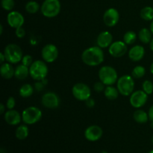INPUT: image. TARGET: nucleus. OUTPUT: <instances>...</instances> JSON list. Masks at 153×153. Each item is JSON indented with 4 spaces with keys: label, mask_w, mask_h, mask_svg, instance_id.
I'll list each match as a JSON object with an SVG mask.
<instances>
[{
    "label": "nucleus",
    "mask_w": 153,
    "mask_h": 153,
    "mask_svg": "<svg viewBox=\"0 0 153 153\" xmlns=\"http://www.w3.org/2000/svg\"><path fill=\"white\" fill-rule=\"evenodd\" d=\"M102 128L97 125L90 126L85 131V138L91 142H95L99 140L102 137Z\"/></svg>",
    "instance_id": "obj_14"
},
{
    "label": "nucleus",
    "mask_w": 153,
    "mask_h": 153,
    "mask_svg": "<svg viewBox=\"0 0 153 153\" xmlns=\"http://www.w3.org/2000/svg\"><path fill=\"white\" fill-rule=\"evenodd\" d=\"M94 91H97V92H102V91H104L105 89V85L103 82H102L101 81H100V82H97L94 84Z\"/></svg>",
    "instance_id": "obj_33"
},
{
    "label": "nucleus",
    "mask_w": 153,
    "mask_h": 153,
    "mask_svg": "<svg viewBox=\"0 0 153 153\" xmlns=\"http://www.w3.org/2000/svg\"><path fill=\"white\" fill-rule=\"evenodd\" d=\"M104 52L100 46H92L85 49L82 54V60L86 65L96 67L104 61Z\"/></svg>",
    "instance_id": "obj_1"
},
{
    "label": "nucleus",
    "mask_w": 153,
    "mask_h": 153,
    "mask_svg": "<svg viewBox=\"0 0 153 153\" xmlns=\"http://www.w3.org/2000/svg\"><path fill=\"white\" fill-rule=\"evenodd\" d=\"M73 97L79 101H86L91 97V90L86 84L76 83L72 88Z\"/></svg>",
    "instance_id": "obj_8"
},
{
    "label": "nucleus",
    "mask_w": 153,
    "mask_h": 153,
    "mask_svg": "<svg viewBox=\"0 0 153 153\" xmlns=\"http://www.w3.org/2000/svg\"><path fill=\"white\" fill-rule=\"evenodd\" d=\"M148 114H149V120L151 122H153V105L149 108V112H148Z\"/></svg>",
    "instance_id": "obj_37"
},
{
    "label": "nucleus",
    "mask_w": 153,
    "mask_h": 153,
    "mask_svg": "<svg viewBox=\"0 0 153 153\" xmlns=\"http://www.w3.org/2000/svg\"><path fill=\"white\" fill-rule=\"evenodd\" d=\"M138 39L143 43L147 44L151 42L152 39V33L151 32L150 29L146 28H143L140 30L138 33Z\"/></svg>",
    "instance_id": "obj_21"
},
{
    "label": "nucleus",
    "mask_w": 153,
    "mask_h": 153,
    "mask_svg": "<svg viewBox=\"0 0 153 153\" xmlns=\"http://www.w3.org/2000/svg\"><path fill=\"white\" fill-rule=\"evenodd\" d=\"M41 103L45 108L49 109H55L60 105V98L54 92H47L43 95Z\"/></svg>",
    "instance_id": "obj_10"
},
{
    "label": "nucleus",
    "mask_w": 153,
    "mask_h": 153,
    "mask_svg": "<svg viewBox=\"0 0 153 153\" xmlns=\"http://www.w3.org/2000/svg\"><path fill=\"white\" fill-rule=\"evenodd\" d=\"M148 153H153V149H152V150L149 151V152H148Z\"/></svg>",
    "instance_id": "obj_46"
},
{
    "label": "nucleus",
    "mask_w": 153,
    "mask_h": 153,
    "mask_svg": "<svg viewBox=\"0 0 153 153\" xmlns=\"http://www.w3.org/2000/svg\"><path fill=\"white\" fill-rule=\"evenodd\" d=\"M85 104H86L87 107L88 108H94V106H95V100H94L93 98H91V97H90L89 99H88V100L85 101Z\"/></svg>",
    "instance_id": "obj_36"
},
{
    "label": "nucleus",
    "mask_w": 153,
    "mask_h": 153,
    "mask_svg": "<svg viewBox=\"0 0 153 153\" xmlns=\"http://www.w3.org/2000/svg\"><path fill=\"white\" fill-rule=\"evenodd\" d=\"M105 97L108 100H115L118 98L120 92L117 88H114L112 85H109L105 88L104 91Z\"/></svg>",
    "instance_id": "obj_22"
},
{
    "label": "nucleus",
    "mask_w": 153,
    "mask_h": 153,
    "mask_svg": "<svg viewBox=\"0 0 153 153\" xmlns=\"http://www.w3.org/2000/svg\"><path fill=\"white\" fill-rule=\"evenodd\" d=\"M150 126H151V127H152V128H153V122H151Z\"/></svg>",
    "instance_id": "obj_45"
},
{
    "label": "nucleus",
    "mask_w": 153,
    "mask_h": 153,
    "mask_svg": "<svg viewBox=\"0 0 153 153\" xmlns=\"http://www.w3.org/2000/svg\"><path fill=\"white\" fill-rule=\"evenodd\" d=\"M61 8L59 0H44L40 7V10L45 17L53 18L59 14Z\"/></svg>",
    "instance_id": "obj_3"
},
{
    "label": "nucleus",
    "mask_w": 153,
    "mask_h": 153,
    "mask_svg": "<svg viewBox=\"0 0 153 153\" xmlns=\"http://www.w3.org/2000/svg\"><path fill=\"white\" fill-rule=\"evenodd\" d=\"M43 86H44V84L43 82H37L35 84V88L37 91H41V90H43Z\"/></svg>",
    "instance_id": "obj_38"
},
{
    "label": "nucleus",
    "mask_w": 153,
    "mask_h": 153,
    "mask_svg": "<svg viewBox=\"0 0 153 153\" xmlns=\"http://www.w3.org/2000/svg\"><path fill=\"white\" fill-rule=\"evenodd\" d=\"M117 88L120 94L128 97L133 93L134 88V79L129 75H124L118 79L117 82Z\"/></svg>",
    "instance_id": "obj_4"
},
{
    "label": "nucleus",
    "mask_w": 153,
    "mask_h": 153,
    "mask_svg": "<svg viewBox=\"0 0 153 153\" xmlns=\"http://www.w3.org/2000/svg\"><path fill=\"white\" fill-rule=\"evenodd\" d=\"M29 134V130H28V126L26 124H23V125H20L16 128V131H15V136L18 140H25L27 138Z\"/></svg>",
    "instance_id": "obj_24"
},
{
    "label": "nucleus",
    "mask_w": 153,
    "mask_h": 153,
    "mask_svg": "<svg viewBox=\"0 0 153 153\" xmlns=\"http://www.w3.org/2000/svg\"><path fill=\"white\" fill-rule=\"evenodd\" d=\"M127 44L124 41H114L108 47V52L114 58H120L127 52Z\"/></svg>",
    "instance_id": "obj_12"
},
{
    "label": "nucleus",
    "mask_w": 153,
    "mask_h": 153,
    "mask_svg": "<svg viewBox=\"0 0 153 153\" xmlns=\"http://www.w3.org/2000/svg\"><path fill=\"white\" fill-rule=\"evenodd\" d=\"M149 46H150L151 50H152V52H153V37H152V40H151V42H150V43H149Z\"/></svg>",
    "instance_id": "obj_42"
},
{
    "label": "nucleus",
    "mask_w": 153,
    "mask_h": 153,
    "mask_svg": "<svg viewBox=\"0 0 153 153\" xmlns=\"http://www.w3.org/2000/svg\"><path fill=\"white\" fill-rule=\"evenodd\" d=\"M19 95L23 98H28L31 97L34 93V88L30 84H24L19 88Z\"/></svg>",
    "instance_id": "obj_25"
},
{
    "label": "nucleus",
    "mask_w": 153,
    "mask_h": 153,
    "mask_svg": "<svg viewBox=\"0 0 153 153\" xmlns=\"http://www.w3.org/2000/svg\"><path fill=\"white\" fill-rule=\"evenodd\" d=\"M16 105V101H15V99L13 97H10L7 99V102H6V108H7L8 110H11L13 109V108Z\"/></svg>",
    "instance_id": "obj_34"
},
{
    "label": "nucleus",
    "mask_w": 153,
    "mask_h": 153,
    "mask_svg": "<svg viewBox=\"0 0 153 153\" xmlns=\"http://www.w3.org/2000/svg\"><path fill=\"white\" fill-rule=\"evenodd\" d=\"M101 153H108V152H106V151H102V152Z\"/></svg>",
    "instance_id": "obj_47"
},
{
    "label": "nucleus",
    "mask_w": 153,
    "mask_h": 153,
    "mask_svg": "<svg viewBox=\"0 0 153 153\" xmlns=\"http://www.w3.org/2000/svg\"><path fill=\"white\" fill-rule=\"evenodd\" d=\"M5 122L10 126H16L20 123L22 120V115L16 110H8L4 114Z\"/></svg>",
    "instance_id": "obj_17"
},
{
    "label": "nucleus",
    "mask_w": 153,
    "mask_h": 153,
    "mask_svg": "<svg viewBox=\"0 0 153 153\" xmlns=\"http://www.w3.org/2000/svg\"><path fill=\"white\" fill-rule=\"evenodd\" d=\"M1 7L4 10L7 11H11L14 7V0H1Z\"/></svg>",
    "instance_id": "obj_30"
},
{
    "label": "nucleus",
    "mask_w": 153,
    "mask_h": 153,
    "mask_svg": "<svg viewBox=\"0 0 153 153\" xmlns=\"http://www.w3.org/2000/svg\"><path fill=\"white\" fill-rule=\"evenodd\" d=\"M6 61L10 64H17L22 61L23 57L22 50L18 45L15 43H10L7 45L4 49Z\"/></svg>",
    "instance_id": "obj_5"
},
{
    "label": "nucleus",
    "mask_w": 153,
    "mask_h": 153,
    "mask_svg": "<svg viewBox=\"0 0 153 153\" xmlns=\"http://www.w3.org/2000/svg\"><path fill=\"white\" fill-rule=\"evenodd\" d=\"M58 49L55 45L49 43L44 46L42 49L41 51V56L42 58L44 61L47 63H52L58 57Z\"/></svg>",
    "instance_id": "obj_9"
},
{
    "label": "nucleus",
    "mask_w": 153,
    "mask_h": 153,
    "mask_svg": "<svg viewBox=\"0 0 153 153\" xmlns=\"http://www.w3.org/2000/svg\"><path fill=\"white\" fill-rule=\"evenodd\" d=\"M149 29H150L151 32H152V34H153V20L151 21L150 26H149Z\"/></svg>",
    "instance_id": "obj_41"
},
{
    "label": "nucleus",
    "mask_w": 153,
    "mask_h": 153,
    "mask_svg": "<svg viewBox=\"0 0 153 153\" xmlns=\"http://www.w3.org/2000/svg\"><path fill=\"white\" fill-rule=\"evenodd\" d=\"M120 20V13L117 9L111 7L105 10L103 15L104 23L108 27H114Z\"/></svg>",
    "instance_id": "obj_13"
},
{
    "label": "nucleus",
    "mask_w": 153,
    "mask_h": 153,
    "mask_svg": "<svg viewBox=\"0 0 153 153\" xmlns=\"http://www.w3.org/2000/svg\"><path fill=\"white\" fill-rule=\"evenodd\" d=\"M143 91L148 95H150L153 93V83L149 80H145L142 85Z\"/></svg>",
    "instance_id": "obj_31"
},
{
    "label": "nucleus",
    "mask_w": 153,
    "mask_h": 153,
    "mask_svg": "<svg viewBox=\"0 0 153 153\" xmlns=\"http://www.w3.org/2000/svg\"><path fill=\"white\" fill-rule=\"evenodd\" d=\"M40 4L35 1H28L25 4V10L29 13H36L40 10Z\"/></svg>",
    "instance_id": "obj_28"
},
{
    "label": "nucleus",
    "mask_w": 153,
    "mask_h": 153,
    "mask_svg": "<svg viewBox=\"0 0 153 153\" xmlns=\"http://www.w3.org/2000/svg\"><path fill=\"white\" fill-rule=\"evenodd\" d=\"M15 34L18 38H23L25 36V31L22 27H19V28H16Z\"/></svg>",
    "instance_id": "obj_35"
},
{
    "label": "nucleus",
    "mask_w": 153,
    "mask_h": 153,
    "mask_svg": "<svg viewBox=\"0 0 153 153\" xmlns=\"http://www.w3.org/2000/svg\"><path fill=\"white\" fill-rule=\"evenodd\" d=\"M22 64H23V65L26 66V67H30V66L31 65V64H33V58H32V56L30 55H24L23 57H22Z\"/></svg>",
    "instance_id": "obj_32"
},
{
    "label": "nucleus",
    "mask_w": 153,
    "mask_h": 153,
    "mask_svg": "<svg viewBox=\"0 0 153 153\" xmlns=\"http://www.w3.org/2000/svg\"><path fill=\"white\" fill-rule=\"evenodd\" d=\"M5 111V106L4 105V104H2V103H1V104H0V114H4L5 113V111Z\"/></svg>",
    "instance_id": "obj_40"
},
{
    "label": "nucleus",
    "mask_w": 153,
    "mask_h": 153,
    "mask_svg": "<svg viewBox=\"0 0 153 153\" xmlns=\"http://www.w3.org/2000/svg\"><path fill=\"white\" fill-rule=\"evenodd\" d=\"M144 55L145 49L140 45H136L131 47L128 51V58L134 62H137L143 59Z\"/></svg>",
    "instance_id": "obj_18"
},
{
    "label": "nucleus",
    "mask_w": 153,
    "mask_h": 153,
    "mask_svg": "<svg viewBox=\"0 0 153 153\" xmlns=\"http://www.w3.org/2000/svg\"><path fill=\"white\" fill-rule=\"evenodd\" d=\"M113 43V35L108 31H102L98 35L97 39V46L102 49L109 47Z\"/></svg>",
    "instance_id": "obj_16"
},
{
    "label": "nucleus",
    "mask_w": 153,
    "mask_h": 153,
    "mask_svg": "<svg viewBox=\"0 0 153 153\" xmlns=\"http://www.w3.org/2000/svg\"><path fill=\"white\" fill-rule=\"evenodd\" d=\"M148 100V94H146L143 90L133 92L130 95V104L135 108H140L146 103Z\"/></svg>",
    "instance_id": "obj_11"
},
{
    "label": "nucleus",
    "mask_w": 153,
    "mask_h": 153,
    "mask_svg": "<svg viewBox=\"0 0 153 153\" xmlns=\"http://www.w3.org/2000/svg\"><path fill=\"white\" fill-rule=\"evenodd\" d=\"M5 61H6V58H5V55H4V52H1V53H0V62H1V64H4Z\"/></svg>",
    "instance_id": "obj_39"
},
{
    "label": "nucleus",
    "mask_w": 153,
    "mask_h": 153,
    "mask_svg": "<svg viewBox=\"0 0 153 153\" xmlns=\"http://www.w3.org/2000/svg\"><path fill=\"white\" fill-rule=\"evenodd\" d=\"M146 73V69L143 66H136L131 72V76L134 79H141Z\"/></svg>",
    "instance_id": "obj_29"
},
{
    "label": "nucleus",
    "mask_w": 153,
    "mask_h": 153,
    "mask_svg": "<svg viewBox=\"0 0 153 153\" xmlns=\"http://www.w3.org/2000/svg\"><path fill=\"white\" fill-rule=\"evenodd\" d=\"M30 75L29 67L23 65V64H19L15 68L14 76L19 80H24L26 79Z\"/></svg>",
    "instance_id": "obj_20"
},
{
    "label": "nucleus",
    "mask_w": 153,
    "mask_h": 153,
    "mask_svg": "<svg viewBox=\"0 0 153 153\" xmlns=\"http://www.w3.org/2000/svg\"><path fill=\"white\" fill-rule=\"evenodd\" d=\"M150 72H151V73L153 75V62L152 63V64H151V66H150Z\"/></svg>",
    "instance_id": "obj_44"
},
{
    "label": "nucleus",
    "mask_w": 153,
    "mask_h": 153,
    "mask_svg": "<svg viewBox=\"0 0 153 153\" xmlns=\"http://www.w3.org/2000/svg\"><path fill=\"white\" fill-rule=\"evenodd\" d=\"M99 78L106 86H109L117 82L118 75L114 67L111 66H103L99 71Z\"/></svg>",
    "instance_id": "obj_6"
},
{
    "label": "nucleus",
    "mask_w": 153,
    "mask_h": 153,
    "mask_svg": "<svg viewBox=\"0 0 153 153\" xmlns=\"http://www.w3.org/2000/svg\"><path fill=\"white\" fill-rule=\"evenodd\" d=\"M2 33H3V25H2V24H1V25H0V34H2Z\"/></svg>",
    "instance_id": "obj_43"
},
{
    "label": "nucleus",
    "mask_w": 153,
    "mask_h": 153,
    "mask_svg": "<svg viewBox=\"0 0 153 153\" xmlns=\"http://www.w3.org/2000/svg\"><path fill=\"white\" fill-rule=\"evenodd\" d=\"M7 22L8 25L13 28H18L19 27H22L25 19L21 13L18 11H10L7 14Z\"/></svg>",
    "instance_id": "obj_15"
},
{
    "label": "nucleus",
    "mask_w": 153,
    "mask_h": 153,
    "mask_svg": "<svg viewBox=\"0 0 153 153\" xmlns=\"http://www.w3.org/2000/svg\"><path fill=\"white\" fill-rule=\"evenodd\" d=\"M0 73L1 76L4 79H10L14 76L15 69L10 63H4L1 64L0 67Z\"/></svg>",
    "instance_id": "obj_19"
},
{
    "label": "nucleus",
    "mask_w": 153,
    "mask_h": 153,
    "mask_svg": "<svg viewBox=\"0 0 153 153\" xmlns=\"http://www.w3.org/2000/svg\"><path fill=\"white\" fill-rule=\"evenodd\" d=\"M152 144H153V136L152 137Z\"/></svg>",
    "instance_id": "obj_48"
},
{
    "label": "nucleus",
    "mask_w": 153,
    "mask_h": 153,
    "mask_svg": "<svg viewBox=\"0 0 153 153\" xmlns=\"http://www.w3.org/2000/svg\"><path fill=\"white\" fill-rule=\"evenodd\" d=\"M137 38V35L134 31H128L125 33L123 36V41L127 45H131L136 41Z\"/></svg>",
    "instance_id": "obj_27"
},
{
    "label": "nucleus",
    "mask_w": 153,
    "mask_h": 153,
    "mask_svg": "<svg viewBox=\"0 0 153 153\" xmlns=\"http://www.w3.org/2000/svg\"><path fill=\"white\" fill-rule=\"evenodd\" d=\"M41 110L39 108L31 106L26 108L22 113V120L26 125H33L42 118Z\"/></svg>",
    "instance_id": "obj_7"
},
{
    "label": "nucleus",
    "mask_w": 153,
    "mask_h": 153,
    "mask_svg": "<svg viewBox=\"0 0 153 153\" xmlns=\"http://www.w3.org/2000/svg\"><path fill=\"white\" fill-rule=\"evenodd\" d=\"M30 76L37 81H42L46 79L48 75L49 69L46 63L40 60L34 61L29 67Z\"/></svg>",
    "instance_id": "obj_2"
},
{
    "label": "nucleus",
    "mask_w": 153,
    "mask_h": 153,
    "mask_svg": "<svg viewBox=\"0 0 153 153\" xmlns=\"http://www.w3.org/2000/svg\"><path fill=\"white\" fill-rule=\"evenodd\" d=\"M133 117H134V120H135V122L141 124L146 123L149 120L148 113H146L145 111L140 110V109L134 111V114H133Z\"/></svg>",
    "instance_id": "obj_23"
},
{
    "label": "nucleus",
    "mask_w": 153,
    "mask_h": 153,
    "mask_svg": "<svg viewBox=\"0 0 153 153\" xmlns=\"http://www.w3.org/2000/svg\"><path fill=\"white\" fill-rule=\"evenodd\" d=\"M140 17L146 21L153 20V7L146 6L140 10Z\"/></svg>",
    "instance_id": "obj_26"
}]
</instances>
